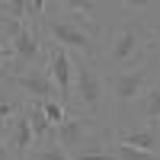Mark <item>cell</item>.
I'll return each instance as SVG.
<instances>
[{
	"label": "cell",
	"instance_id": "3957f363",
	"mask_svg": "<svg viewBox=\"0 0 160 160\" xmlns=\"http://www.w3.org/2000/svg\"><path fill=\"white\" fill-rule=\"evenodd\" d=\"M157 74H160V58H154V55L144 58V64H131V68L112 71L109 87H112L115 106H131L135 99H141V93L157 80Z\"/></svg>",
	"mask_w": 160,
	"mask_h": 160
},
{
	"label": "cell",
	"instance_id": "7c38bea8",
	"mask_svg": "<svg viewBox=\"0 0 160 160\" xmlns=\"http://www.w3.org/2000/svg\"><path fill=\"white\" fill-rule=\"evenodd\" d=\"M58 13H77V16H96L99 19V0H51Z\"/></svg>",
	"mask_w": 160,
	"mask_h": 160
},
{
	"label": "cell",
	"instance_id": "9a60e30c",
	"mask_svg": "<svg viewBox=\"0 0 160 160\" xmlns=\"http://www.w3.org/2000/svg\"><path fill=\"white\" fill-rule=\"evenodd\" d=\"M48 3H51V0H29V16L32 19H42L48 13Z\"/></svg>",
	"mask_w": 160,
	"mask_h": 160
},
{
	"label": "cell",
	"instance_id": "2e32d148",
	"mask_svg": "<svg viewBox=\"0 0 160 160\" xmlns=\"http://www.w3.org/2000/svg\"><path fill=\"white\" fill-rule=\"evenodd\" d=\"M122 3L131 10H148V7H154V0H122Z\"/></svg>",
	"mask_w": 160,
	"mask_h": 160
},
{
	"label": "cell",
	"instance_id": "8992f818",
	"mask_svg": "<svg viewBox=\"0 0 160 160\" xmlns=\"http://www.w3.org/2000/svg\"><path fill=\"white\" fill-rule=\"evenodd\" d=\"M0 80H3L7 87H13L16 93H22L26 99H51V96L61 99L58 83H55L51 74H48V64H35V68L10 71V74H3Z\"/></svg>",
	"mask_w": 160,
	"mask_h": 160
},
{
	"label": "cell",
	"instance_id": "5b68a950",
	"mask_svg": "<svg viewBox=\"0 0 160 160\" xmlns=\"http://www.w3.org/2000/svg\"><path fill=\"white\" fill-rule=\"evenodd\" d=\"M109 128H102V122H99V115H93V112H80V109H74L68 118H64L61 125H55V141L61 144L64 151H77V148H83V144H90L93 138H99V135H106Z\"/></svg>",
	"mask_w": 160,
	"mask_h": 160
},
{
	"label": "cell",
	"instance_id": "7a4b0ae2",
	"mask_svg": "<svg viewBox=\"0 0 160 160\" xmlns=\"http://www.w3.org/2000/svg\"><path fill=\"white\" fill-rule=\"evenodd\" d=\"M38 29H42L45 38H51V42L64 45L68 51H74V55H83V58H93V61H102V38L93 35L90 29H83V26H77L71 19L58 16V13H45L42 19H38Z\"/></svg>",
	"mask_w": 160,
	"mask_h": 160
},
{
	"label": "cell",
	"instance_id": "9c48e42d",
	"mask_svg": "<svg viewBox=\"0 0 160 160\" xmlns=\"http://www.w3.org/2000/svg\"><path fill=\"white\" fill-rule=\"evenodd\" d=\"M112 135H115V141H125V144H135V148L157 151L160 154V125H148V128H115Z\"/></svg>",
	"mask_w": 160,
	"mask_h": 160
},
{
	"label": "cell",
	"instance_id": "e0dca14e",
	"mask_svg": "<svg viewBox=\"0 0 160 160\" xmlns=\"http://www.w3.org/2000/svg\"><path fill=\"white\" fill-rule=\"evenodd\" d=\"M151 32H154V48L160 51V26H151Z\"/></svg>",
	"mask_w": 160,
	"mask_h": 160
},
{
	"label": "cell",
	"instance_id": "5bb4252c",
	"mask_svg": "<svg viewBox=\"0 0 160 160\" xmlns=\"http://www.w3.org/2000/svg\"><path fill=\"white\" fill-rule=\"evenodd\" d=\"M32 160H71V154L64 151L58 141H48V144H38V151L32 154Z\"/></svg>",
	"mask_w": 160,
	"mask_h": 160
},
{
	"label": "cell",
	"instance_id": "4fadbf2b",
	"mask_svg": "<svg viewBox=\"0 0 160 160\" xmlns=\"http://www.w3.org/2000/svg\"><path fill=\"white\" fill-rule=\"evenodd\" d=\"M115 160H160V154L135 148V144H125V141H115Z\"/></svg>",
	"mask_w": 160,
	"mask_h": 160
},
{
	"label": "cell",
	"instance_id": "277c9868",
	"mask_svg": "<svg viewBox=\"0 0 160 160\" xmlns=\"http://www.w3.org/2000/svg\"><path fill=\"white\" fill-rule=\"evenodd\" d=\"M99 106H102V71H99V61L77 55V61H74V109L99 115Z\"/></svg>",
	"mask_w": 160,
	"mask_h": 160
},
{
	"label": "cell",
	"instance_id": "d6986e66",
	"mask_svg": "<svg viewBox=\"0 0 160 160\" xmlns=\"http://www.w3.org/2000/svg\"><path fill=\"white\" fill-rule=\"evenodd\" d=\"M22 160H26V157H22Z\"/></svg>",
	"mask_w": 160,
	"mask_h": 160
},
{
	"label": "cell",
	"instance_id": "ac0fdd59",
	"mask_svg": "<svg viewBox=\"0 0 160 160\" xmlns=\"http://www.w3.org/2000/svg\"><path fill=\"white\" fill-rule=\"evenodd\" d=\"M154 3H160V0H154Z\"/></svg>",
	"mask_w": 160,
	"mask_h": 160
},
{
	"label": "cell",
	"instance_id": "30bf717a",
	"mask_svg": "<svg viewBox=\"0 0 160 160\" xmlns=\"http://www.w3.org/2000/svg\"><path fill=\"white\" fill-rule=\"evenodd\" d=\"M26 109V96L16 90H0V135H7L10 125H13V118H16L19 112Z\"/></svg>",
	"mask_w": 160,
	"mask_h": 160
},
{
	"label": "cell",
	"instance_id": "ba28073f",
	"mask_svg": "<svg viewBox=\"0 0 160 160\" xmlns=\"http://www.w3.org/2000/svg\"><path fill=\"white\" fill-rule=\"evenodd\" d=\"M7 144L13 148V154H16V160H22V157H32V148H35V131H32V125H29V115H26V109L13 118V125H10V131H7Z\"/></svg>",
	"mask_w": 160,
	"mask_h": 160
},
{
	"label": "cell",
	"instance_id": "6da1fadb",
	"mask_svg": "<svg viewBox=\"0 0 160 160\" xmlns=\"http://www.w3.org/2000/svg\"><path fill=\"white\" fill-rule=\"evenodd\" d=\"M154 51V32L151 26H141L135 19H125L122 26H115V32L102 42V58L109 61V68H131L141 64V58H148Z\"/></svg>",
	"mask_w": 160,
	"mask_h": 160
},
{
	"label": "cell",
	"instance_id": "52a82bcc",
	"mask_svg": "<svg viewBox=\"0 0 160 160\" xmlns=\"http://www.w3.org/2000/svg\"><path fill=\"white\" fill-rule=\"evenodd\" d=\"M45 64H48L51 80L58 83L61 99L68 102V106H74V58H71V51L48 38V61Z\"/></svg>",
	"mask_w": 160,
	"mask_h": 160
},
{
	"label": "cell",
	"instance_id": "8fae6325",
	"mask_svg": "<svg viewBox=\"0 0 160 160\" xmlns=\"http://www.w3.org/2000/svg\"><path fill=\"white\" fill-rule=\"evenodd\" d=\"M141 115L148 118V125H160V80L151 83L148 90L141 93Z\"/></svg>",
	"mask_w": 160,
	"mask_h": 160
}]
</instances>
